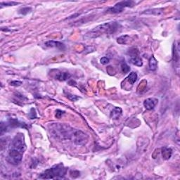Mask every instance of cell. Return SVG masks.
<instances>
[{
	"mask_svg": "<svg viewBox=\"0 0 180 180\" xmlns=\"http://www.w3.org/2000/svg\"><path fill=\"white\" fill-rule=\"evenodd\" d=\"M120 27V25L118 22L115 21L101 24L87 32L84 38L90 39L97 38L103 35H112V34L116 33Z\"/></svg>",
	"mask_w": 180,
	"mask_h": 180,
	"instance_id": "obj_1",
	"label": "cell"
},
{
	"mask_svg": "<svg viewBox=\"0 0 180 180\" xmlns=\"http://www.w3.org/2000/svg\"><path fill=\"white\" fill-rule=\"evenodd\" d=\"M49 132L54 138L60 141L73 140L75 129L66 124L62 123H52L49 125Z\"/></svg>",
	"mask_w": 180,
	"mask_h": 180,
	"instance_id": "obj_2",
	"label": "cell"
},
{
	"mask_svg": "<svg viewBox=\"0 0 180 180\" xmlns=\"http://www.w3.org/2000/svg\"><path fill=\"white\" fill-rule=\"evenodd\" d=\"M67 173V168L63 164L54 165L51 168L46 169L39 174V178L44 179H62Z\"/></svg>",
	"mask_w": 180,
	"mask_h": 180,
	"instance_id": "obj_3",
	"label": "cell"
},
{
	"mask_svg": "<svg viewBox=\"0 0 180 180\" xmlns=\"http://www.w3.org/2000/svg\"><path fill=\"white\" fill-rule=\"evenodd\" d=\"M23 153L20 152L19 151L11 148L8 151L7 156L6 157V160L8 163L13 165H18L23 160Z\"/></svg>",
	"mask_w": 180,
	"mask_h": 180,
	"instance_id": "obj_4",
	"label": "cell"
},
{
	"mask_svg": "<svg viewBox=\"0 0 180 180\" xmlns=\"http://www.w3.org/2000/svg\"><path fill=\"white\" fill-rule=\"evenodd\" d=\"M11 148L19 151L21 153H24L26 150V144L25 142L23 134L18 133L14 137L11 141Z\"/></svg>",
	"mask_w": 180,
	"mask_h": 180,
	"instance_id": "obj_5",
	"label": "cell"
},
{
	"mask_svg": "<svg viewBox=\"0 0 180 180\" xmlns=\"http://www.w3.org/2000/svg\"><path fill=\"white\" fill-rule=\"evenodd\" d=\"M135 4L136 2L133 1H122L116 4L112 7L109 8L107 12L109 13H121L125 8L132 7Z\"/></svg>",
	"mask_w": 180,
	"mask_h": 180,
	"instance_id": "obj_6",
	"label": "cell"
},
{
	"mask_svg": "<svg viewBox=\"0 0 180 180\" xmlns=\"http://www.w3.org/2000/svg\"><path fill=\"white\" fill-rule=\"evenodd\" d=\"M89 137L86 133L83 132L81 130H75L73 135V141L75 144L78 146H85L88 142Z\"/></svg>",
	"mask_w": 180,
	"mask_h": 180,
	"instance_id": "obj_7",
	"label": "cell"
},
{
	"mask_svg": "<svg viewBox=\"0 0 180 180\" xmlns=\"http://www.w3.org/2000/svg\"><path fill=\"white\" fill-rule=\"evenodd\" d=\"M7 125L8 128H16V127H22L25 128V129H27V127L26 123H23V122H20L18 120L17 118H8L7 123H6Z\"/></svg>",
	"mask_w": 180,
	"mask_h": 180,
	"instance_id": "obj_8",
	"label": "cell"
},
{
	"mask_svg": "<svg viewBox=\"0 0 180 180\" xmlns=\"http://www.w3.org/2000/svg\"><path fill=\"white\" fill-rule=\"evenodd\" d=\"M44 45L47 47H51V48H56V49H59V50L64 51L66 50V46L65 44L60 42H56V41L50 40L47 41L44 43Z\"/></svg>",
	"mask_w": 180,
	"mask_h": 180,
	"instance_id": "obj_9",
	"label": "cell"
},
{
	"mask_svg": "<svg viewBox=\"0 0 180 180\" xmlns=\"http://www.w3.org/2000/svg\"><path fill=\"white\" fill-rule=\"evenodd\" d=\"M158 100L155 98H148L144 102V106L145 107V109L146 110H150L153 109L155 108V106L157 105Z\"/></svg>",
	"mask_w": 180,
	"mask_h": 180,
	"instance_id": "obj_10",
	"label": "cell"
},
{
	"mask_svg": "<svg viewBox=\"0 0 180 180\" xmlns=\"http://www.w3.org/2000/svg\"><path fill=\"white\" fill-rule=\"evenodd\" d=\"M163 13V8H152L147 9L142 13V14L153 15V16H159Z\"/></svg>",
	"mask_w": 180,
	"mask_h": 180,
	"instance_id": "obj_11",
	"label": "cell"
},
{
	"mask_svg": "<svg viewBox=\"0 0 180 180\" xmlns=\"http://www.w3.org/2000/svg\"><path fill=\"white\" fill-rule=\"evenodd\" d=\"M71 78V75L68 72H59L56 75V79L59 81H66Z\"/></svg>",
	"mask_w": 180,
	"mask_h": 180,
	"instance_id": "obj_12",
	"label": "cell"
},
{
	"mask_svg": "<svg viewBox=\"0 0 180 180\" xmlns=\"http://www.w3.org/2000/svg\"><path fill=\"white\" fill-rule=\"evenodd\" d=\"M123 113V111L120 107H115L112 110V111L111 112V115H110V117L111 119L113 120H117L120 117Z\"/></svg>",
	"mask_w": 180,
	"mask_h": 180,
	"instance_id": "obj_13",
	"label": "cell"
},
{
	"mask_svg": "<svg viewBox=\"0 0 180 180\" xmlns=\"http://www.w3.org/2000/svg\"><path fill=\"white\" fill-rule=\"evenodd\" d=\"M172 151L170 148L163 147L162 148V156L164 160H168L172 156Z\"/></svg>",
	"mask_w": 180,
	"mask_h": 180,
	"instance_id": "obj_14",
	"label": "cell"
},
{
	"mask_svg": "<svg viewBox=\"0 0 180 180\" xmlns=\"http://www.w3.org/2000/svg\"><path fill=\"white\" fill-rule=\"evenodd\" d=\"M148 66H149V69H150L151 71H154L157 69L158 61L157 60L155 59V58L154 57V56H152L150 58V59H149Z\"/></svg>",
	"mask_w": 180,
	"mask_h": 180,
	"instance_id": "obj_15",
	"label": "cell"
},
{
	"mask_svg": "<svg viewBox=\"0 0 180 180\" xmlns=\"http://www.w3.org/2000/svg\"><path fill=\"white\" fill-rule=\"evenodd\" d=\"M130 62L132 64L134 65V66L141 67L143 65V62H142V60L141 58L139 56H134V57H131L130 59Z\"/></svg>",
	"mask_w": 180,
	"mask_h": 180,
	"instance_id": "obj_16",
	"label": "cell"
},
{
	"mask_svg": "<svg viewBox=\"0 0 180 180\" xmlns=\"http://www.w3.org/2000/svg\"><path fill=\"white\" fill-rule=\"evenodd\" d=\"M137 78H138V76H137V73H134V72H132V73H130V75H128L127 78H126V80L129 82L130 85H132L136 82L137 80Z\"/></svg>",
	"mask_w": 180,
	"mask_h": 180,
	"instance_id": "obj_17",
	"label": "cell"
},
{
	"mask_svg": "<svg viewBox=\"0 0 180 180\" xmlns=\"http://www.w3.org/2000/svg\"><path fill=\"white\" fill-rule=\"evenodd\" d=\"M130 35H122L117 39V42L120 44H125L127 43H128V42H130Z\"/></svg>",
	"mask_w": 180,
	"mask_h": 180,
	"instance_id": "obj_18",
	"label": "cell"
},
{
	"mask_svg": "<svg viewBox=\"0 0 180 180\" xmlns=\"http://www.w3.org/2000/svg\"><path fill=\"white\" fill-rule=\"evenodd\" d=\"M31 11H32V8L26 6V7H23L20 8L19 11H18V13L20 15H23V16H26L27 14L30 13Z\"/></svg>",
	"mask_w": 180,
	"mask_h": 180,
	"instance_id": "obj_19",
	"label": "cell"
},
{
	"mask_svg": "<svg viewBox=\"0 0 180 180\" xmlns=\"http://www.w3.org/2000/svg\"><path fill=\"white\" fill-rule=\"evenodd\" d=\"M172 59L175 62H178V61H179V54H178V51L176 50V45L174 43L173 44L172 48Z\"/></svg>",
	"mask_w": 180,
	"mask_h": 180,
	"instance_id": "obj_20",
	"label": "cell"
},
{
	"mask_svg": "<svg viewBox=\"0 0 180 180\" xmlns=\"http://www.w3.org/2000/svg\"><path fill=\"white\" fill-rule=\"evenodd\" d=\"M121 71L123 72L124 74H126V73H128L130 71V67L128 66L127 64V63L125 61H123V62L121 63Z\"/></svg>",
	"mask_w": 180,
	"mask_h": 180,
	"instance_id": "obj_21",
	"label": "cell"
},
{
	"mask_svg": "<svg viewBox=\"0 0 180 180\" xmlns=\"http://www.w3.org/2000/svg\"><path fill=\"white\" fill-rule=\"evenodd\" d=\"M64 93L66 94V97L68 98L69 100H71V102H76V101H78L79 99H80V97H78V96L76 95H73V94H72L71 93H67L64 91Z\"/></svg>",
	"mask_w": 180,
	"mask_h": 180,
	"instance_id": "obj_22",
	"label": "cell"
},
{
	"mask_svg": "<svg viewBox=\"0 0 180 180\" xmlns=\"http://www.w3.org/2000/svg\"><path fill=\"white\" fill-rule=\"evenodd\" d=\"M128 54L130 55V58L134 57V56H139V50L135 47L131 48L128 51Z\"/></svg>",
	"mask_w": 180,
	"mask_h": 180,
	"instance_id": "obj_23",
	"label": "cell"
},
{
	"mask_svg": "<svg viewBox=\"0 0 180 180\" xmlns=\"http://www.w3.org/2000/svg\"><path fill=\"white\" fill-rule=\"evenodd\" d=\"M19 2H16V1H6V2H1V7L3 6H15V5L19 4Z\"/></svg>",
	"mask_w": 180,
	"mask_h": 180,
	"instance_id": "obj_24",
	"label": "cell"
},
{
	"mask_svg": "<svg viewBox=\"0 0 180 180\" xmlns=\"http://www.w3.org/2000/svg\"><path fill=\"white\" fill-rule=\"evenodd\" d=\"M29 117H30V119H35L37 118V113H36L35 109L34 108H32L30 109V113H29Z\"/></svg>",
	"mask_w": 180,
	"mask_h": 180,
	"instance_id": "obj_25",
	"label": "cell"
},
{
	"mask_svg": "<svg viewBox=\"0 0 180 180\" xmlns=\"http://www.w3.org/2000/svg\"><path fill=\"white\" fill-rule=\"evenodd\" d=\"M109 62H110V59L108 57H106V56H104V57H102V59H100V63L103 65L108 64V63H109Z\"/></svg>",
	"mask_w": 180,
	"mask_h": 180,
	"instance_id": "obj_26",
	"label": "cell"
},
{
	"mask_svg": "<svg viewBox=\"0 0 180 180\" xmlns=\"http://www.w3.org/2000/svg\"><path fill=\"white\" fill-rule=\"evenodd\" d=\"M21 85H22V82L17 81V80H15V81H12L10 82V85L13 87H19Z\"/></svg>",
	"mask_w": 180,
	"mask_h": 180,
	"instance_id": "obj_27",
	"label": "cell"
},
{
	"mask_svg": "<svg viewBox=\"0 0 180 180\" xmlns=\"http://www.w3.org/2000/svg\"><path fill=\"white\" fill-rule=\"evenodd\" d=\"M65 112L64 111H61V110H57L56 112V118H61V116H62L63 114H64Z\"/></svg>",
	"mask_w": 180,
	"mask_h": 180,
	"instance_id": "obj_28",
	"label": "cell"
},
{
	"mask_svg": "<svg viewBox=\"0 0 180 180\" xmlns=\"http://www.w3.org/2000/svg\"><path fill=\"white\" fill-rule=\"evenodd\" d=\"M75 170H74V171H73L72 170L71 172V173H73V174H72V175H71L72 177H73V178H76V177H78V176H80V172H76V174H75Z\"/></svg>",
	"mask_w": 180,
	"mask_h": 180,
	"instance_id": "obj_29",
	"label": "cell"
}]
</instances>
